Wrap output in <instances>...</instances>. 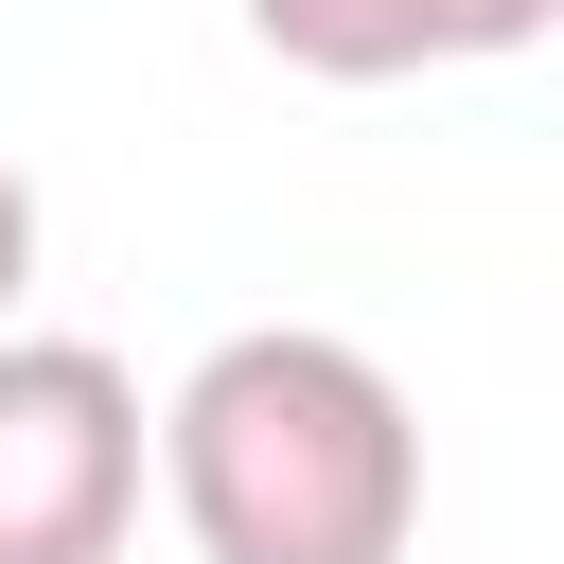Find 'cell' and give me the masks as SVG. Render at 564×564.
Returning a JSON list of instances; mask_svg holds the SVG:
<instances>
[{"instance_id":"obj_1","label":"cell","mask_w":564,"mask_h":564,"mask_svg":"<svg viewBox=\"0 0 564 564\" xmlns=\"http://www.w3.org/2000/svg\"><path fill=\"white\" fill-rule=\"evenodd\" d=\"M141 476L176 494L194 564H405L423 546V423H405L388 352H352L317 317L212 335L141 405Z\"/></svg>"},{"instance_id":"obj_2","label":"cell","mask_w":564,"mask_h":564,"mask_svg":"<svg viewBox=\"0 0 564 564\" xmlns=\"http://www.w3.org/2000/svg\"><path fill=\"white\" fill-rule=\"evenodd\" d=\"M141 529V370L106 335L0 317V564H123Z\"/></svg>"},{"instance_id":"obj_3","label":"cell","mask_w":564,"mask_h":564,"mask_svg":"<svg viewBox=\"0 0 564 564\" xmlns=\"http://www.w3.org/2000/svg\"><path fill=\"white\" fill-rule=\"evenodd\" d=\"M300 88H423V70H494V53H546L564 0H229Z\"/></svg>"},{"instance_id":"obj_4","label":"cell","mask_w":564,"mask_h":564,"mask_svg":"<svg viewBox=\"0 0 564 564\" xmlns=\"http://www.w3.org/2000/svg\"><path fill=\"white\" fill-rule=\"evenodd\" d=\"M18 300H35V176L0 159V317H18Z\"/></svg>"}]
</instances>
